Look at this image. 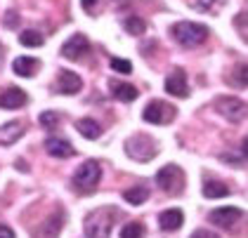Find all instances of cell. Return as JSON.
Segmentation results:
<instances>
[{
  "mask_svg": "<svg viewBox=\"0 0 248 238\" xmlns=\"http://www.w3.org/2000/svg\"><path fill=\"white\" fill-rule=\"evenodd\" d=\"M118 220V210L107 205V208H97L85 217V238H109Z\"/></svg>",
  "mask_w": 248,
  "mask_h": 238,
  "instance_id": "obj_1",
  "label": "cell"
},
{
  "mask_svg": "<svg viewBox=\"0 0 248 238\" xmlns=\"http://www.w3.org/2000/svg\"><path fill=\"white\" fill-rule=\"evenodd\" d=\"M172 38L182 47H199L208 38V26L196 24V21H177L172 26Z\"/></svg>",
  "mask_w": 248,
  "mask_h": 238,
  "instance_id": "obj_2",
  "label": "cell"
},
{
  "mask_svg": "<svg viewBox=\"0 0 248 238\" xmlns=\"http://www.w3.org/2000/svg\"><path fill=\"white\" fill-rule=\"evenodd\" d=\"M99 179H102V167H99V163H97V161H85V163L74 172L71 184H74V191L88 196V193H93L97 189Z\"/></svg>",
  "mask_w": 248,
  "mask_h": 238,
  "instance_id": "obj_3",
  "label": "cell"
},
{
  "mask_svg": "<svg viewBox=\"0 0 248 238\" xmlns=\"http://www.w3.org/2000/svg\"><path fill=\"white\" fill-rule=\"evenodd\" d=\"M185 182L187 179H185V172L180 165H163L156 172V184L170 196H180L185 191Z\"/></svg>",
  "mask_w": 248,
  "mask_h": 238,
  "instance_id": "obj_4",
  "label": "cell"
},
{
  "mask_svg": "<svg viewBox=\"0 0 248 238\" xmlns=\"http://www.w3.org/2000/svg\"><path fill=\"white\" fill-rule=\"evenodd\" d=\"M156 142H154L149 134H133L128 142H125V153L133 158V161H140V163H147L156 156Z\"/></svg>",
  "mask_w": 248,
  "mask_h": 238,
  "instance_id": "obj_5",
  "label": "cell"
},
{
  "mask_svg": "<svg viewBox=\"0 0 248 238\" xmlns=\"http://www.w3.org/2000/svg\"><path fill=\"white\" fill-rule=\"evenodd\" d=\"M215 109L220 116H225L229 123H241L246 118V102H241L236 97H220L215 102Z\"/></svg>",
  "mask_w": 248,
  "mask_h": 238,
  "instance_id": "obj_6",
  "label": "cell"
},
{
  "mask_svg": "<svg viewBox=\"0 0 248 238\" xmlns=\"http://www.w3.org/2000/svg\"><path fill=\"white\" fill-rule=\"evenodd\" d=\"M142 116H144V120L152 123V125H166V123H170L172 118H175V109H172L168 102L156 99V102H149V104H147V109H144Z\"/></svg>",
  "mask_w": 248,
  "mask_h": 238,
  "instance_id": "obj_7",
  "label": "cell"
},
{
  "mask_svg": "<svg viewBox=\"0 0 248 238\" xmlns=\"http://www.w3.org/2000/svg\"><path fill=\"white\" fill-rule=\"evenodd\" d=\"M88 50H90V40L83 36V33H76V36H71L64 45H62V57L76 61V59H80Z\"/></svg>",
  "mask_w": 248,
  "mask_h": 238,
  "instance_id": "obj_8",
  "label": "cell"
},
{
  "mask_svg": "<svg viewBox=\"0 0 248 238\" xmlns=\"http://www.w3.org/2000/svg\"><path fill=\"white\" fill-rule=\"evenodd\" d=\"M64 229V212H52L47 220L33 231V238H57Z\"/></svg>",
  "mask_w": 248,
  "mask_h": 238,
  "instance_id": "obj_9",
  "label": "cell"
},
{
  "mask_svg": "<svg viewBox=\"0 0 248 238\" xmlns=\"http://www.w3.org/2000/svg\"><path fill=\"white\" fill-rule=\"evenodd\" d=\"M166 92L172 94V97H189V83H187V74L182 69H175L168 78H166Z\"/></svg>",
  "mask_w": 248,
  "mask_h": 238,
  "instance_id": "obj_10",
  "label": "cell"
},
{
  "mask_svg": "<svg viewBox=\"0 0 248 238\" xmlns=\"http://www.w3.org/2000/svg\"><path fill=\"white\" fill-rule=\"evenodd\" d=\"M241 215H244V212H241L239 208H232V205H229V208H217V210L210 212V222H213L215 226L229 229L236 220H241Z\"/></svg>",
  "mask_w": 248,
  "mask_h": 238,
  "instance_id": "obj_11",
  "label": "cell"
},
{
  "mask_svg": "<svg viewBox=\"0 0 248 238\" xmlns=\"http://www.w3.org/2000/svg\"><path fill=\"white\" fill-rule=\"evenodd\" d=\"M80 88H83V80H80V75L74 74V71H59L57 75V92H62V94H76V92H80Z\"/></svg>",
  "mask_w": 248,
  "mask_h": 238,
  "instance_id": "obj_12",
  "label": "cell"
},
{
  "mask_svg": "<svg viewBox=\"0 0 248 238\" xmlns=\"http://www.w3.org/2000/svg\"><path fill=\"white\" fill-rule=\"evenodd\" d=\"M45 151L55 158H71L76 153V149L71 147V142L62 139V137H47L45 139Z\"/></svg>",
  "mask_w": 248,
  "mask_h": 238,
  "instance_id": "obj_13",
  "label": "cell"
},
{
  "mask_svg": "<svg viewBox=\"0 0 248 238\" xmlns=\"http://www.w3.org/2000/svg\"><path fill=\"white\" fill-rule=\"evenodd\" d=\"M26 102H29V97L19 88H7L0 92V109H21Z\"/></svg>",
  "mask_w": 248,
  "mask_h": 238,
  "instance_id": "obj_14",
  "label": "cell"
},
{
  "mask_svg": "<svg viewBox=\"0 0 248 238\" xmlns=\"http://www.w3.org/2000/svg\"><path fill=\"white\" fill-rule=\"evenodd\" d=\"M38 69H40V61L36 57H17L12 61V71L17 75H21V78H33Z\"/></svg>",
  "mask_w": 248,
  "mask_h": 238,
  "instance_id": "obj_15",
  "label": "cell"
},
{
  "mask_svg": "<svg viewBox=\"0 0 248 238\" xmlns=\"http://www.w3.org/2000/svg\"><path fill=\"white\" fill-rule=\"evenodd\" d=\"M182 222H185V215H182V210H177V208L163 210V212L158 215V224H161L163 231H177V229L182 226Z\"/></svg>",
  "mask_w": 248,
  "mask_h": 238,
  "instance_id": "obj_16",
  "label": "cell"
},
{
  "mask_svg": "<svg viewBox=\"0 0 248 238\" xmlns=\"http://www.w3.org/2000/svg\"><path fill=\"white\" fill-rule=\"evenodd\" d=\"M21 134H24V125L17 123V120H12V123L0 128V144H15Z\"/></svg>",
  "mask_w": 248,
  "mask_h": 238,
  "instance_id": "obj_17",
  "label": "cell"
},
{
  "mask_svg": "<svg viewBox=\"0 0 248 238\" xmlns=\"http://www.w3.org/2000/svg\"><path fill=\"white\" fill-rule=\"evenodd\" d=\"M76 130H78V134L85 137V139H97L102 134V128H99V123H97L95 118H80L76 123Z\"/></svg>",
  "mask_w": 248,
  "mask_h": 238,
  "instance_id": "obj_18",
  "label": "cell"
},
{
  "mask_svg": "<svg viewBox=\"0 0 248 238\" xmlns=\"http://www.w3.org/2000/svg\"><path fill=\"white\" fill-rule=\"evenodd\" d=\"M111 90H114V97L121 99V102H135L137 99V88L128 85V83H111Z\"/></svg>",
  "mask_w": 248,
  "mask_h": 238,
  "instance_id": "obj_19",
  "label": "cell"
},
{
  "mask_svg": "<svg viewBox=\"0 0 248 238\" xmlns=\"http://www.w3.org/2000/svg\"><path fill=\"white\" fill-rule=\"evenodd\" d=\"M123 198L130 203V205H142V203H147V198H149V189H147V186H133V189H125Z\"/></svg>",
  "mask_w": 248,
  "mask_h": 238,
  "instance_id": "obj_20",
  "label": "cell"
},
{
  "mask_svg": "<svg viewBox=\"0 0 248 238\" xmlns=\"http://www.w3.org/2000/svg\"><path fill=\"white\" fill-rule=\"evenodd\" d=\"M203 196L206 198H225V196H229V186L222 182H206L203 184Z\"/></svg>",
  "mask_w": 248,
  "mask_h": 238,
  "instance_id": "obj_21",
  "label": "cell"
},
{
  "mask_svg": "<svg viewBox=\"0 0 248 238\" xmlns=\"http://www.w3.org/2000/svg\"><path fill=\"white\" fill-rule=\"evenodd\" d=\"M19 43L26 45V47H40L43 45V33H38V31H21Z\"/></svg>",
  "mask_w": 248,
  "mask_h": 238,
  "instance_id": "obj_22",
  "label": "cell"
},
{
  "mask_svg": "<svg viewBox=\"0 0 248 238\" xmlns=\"http://www.w3.org/2000/svg\"><path fill=\"white\" fill-rule=\"evenodd\" d=\"M142 236H144V226L140 222H128L121 229V238H142Z\"/></svg>",
  "mask_w": 248,
  "mask_h": 238,
  "instance_id": "obj_23",
  "label": "cell"
},
{
  "mask_svg": "<svg viewBox=\"0 0 248 238\" xmlns=\"http://www.w3.org/2000/svg\"><path fill=\"white\" fill-rule=\"evenodd\" d=\"M125 31L133 33V36H142L147 31V24H144V19L140 17H128L125 19Z\"/></svg>",
  "mask_w": 248,
  "mask_h": 238,
  "instance_id": "obj_24",
  "label": "cell"
},
{
  "mask_svg": "<svg viewBox=\"0 0 248 238\" xmlns=\"http://www.w3.org/2000/svg\"><path fill=\"white\" fill-rule=\"evenodd\" d=\"M38 123L45 130H55L59 125V113H55V111H43L40 118H38Z\"/></svg>",
  "mask_w": 248,
  "mask_h": 238,
  "instance_id": "obj_25",
  "label": "cell"
},
{
  "mask_svg": "<svg viewBox=\"0 0 248 238\" xmlns=\"http://www.w3.org/2000/svg\"><path fill=\"white\" fill-rule=\"evenodd\" d=\"M111 69H114V71H118V74H123V75L133 74V64H130L128 59H118V57H114V59H111Z\"/></svg>",
  "mask_w": 248,
  "mask_h": 238,
  "instance_id": "obj_26",
  "label": "cell"
},
{
  "mask_svg": "<svg viewBox=\"0 0 248 238\" xmlns=\"http://www.w3.org/2000/svg\"><path fill=\"white\" fill-rule=\"evenodd\" d=\"M222 161L225 163H234L236 167H244L246 165V151H241V153H222Z\"/></svg>",
  "mask_w": 248,
  "mask_h": 238,
  "instance_id": "obj_27",
  "label": "cell"
},
{
  "mask_svg": "<svg viewBox=\"0 0 248 238\" xmlns=\"http://www.w3.org/2000/svg\"><path fill=\"white\" fill-rule=\"evenodd\" d=\"M236 88H241V90L246 88V66L244 64L236 66Z\"/></svg>",
  "mask_w": 248,
  "mask_h": 238,
  "instance_id": "obj_28",
  "label": "cell"
},
{
  "mask_svg": "<svg viewBox=\"0 0 248 238\" xmlns=\"http://www.w3.org/2000/svg\"><path fill=\"white\" fill-rule=\"evenodd\" d=\"M236 26H239V36L246 38V12H239L236 15V21H234Z\"/></svg>",
  "mask_w": 248,
  "mask_h": 238,
  "instance_id": "obj_29",
  "label": "cell"
},
{
  "mask_svg": "<svg viewBox=\"0 0 248 238\" xmlns=\"http://www.w3.org/2000/svg\"><path fill=\"white\" fill-rule=\"evenodd\" d=\"M2 24H5L7 29H15V26L19 24V17H17V12H7V15L2 17Z\"/></svg>",
  "mask_w": 248,
  "mask_h": 238,
  "instance_id": "obj_30",
  "label": "cell"
},
{
  "mask_svg": "<svg viewBox=\"0 0 248 238\" xmlns=\"http://www.w3.org/2000/svg\"><path fill=\"white\" fill-rule=\"evenodd\" d=\"M191 238H220L217 234H213V231H208V229H199V231H194L191 234Z\"/></svg>",
  "mask_w": 248,
  "mask_h": 238,
  "instance_id": "obj_31",
  "label": "cell"
},
{
  "mask_svg": "<svg viewBox=\"0 0 248 238\" xmlns=\"http://www.w3.org/2000/svg\"><path fill=\"white\" fill-rule=\"evenodd\" d=\"M0 238H15V231L5 224H0Z\"/></svg>",
  "mask_w": 248,
  "mask_h": 238,
  "instance_id": "obj_32",
  "label": "cell"
},
{
  "mask_svg": "<svg viewBox=\"0 0 248 238\" xmlns=\"http://www.w3.org/2000/svg\"><path fill=\"white\" fill-rule=\"evenodd\" d=\"M95 2H97V0H80V5H83V10H85V12H93Z\"/></svg>",
  "mask_w": 248,
  "mask_h": 238,
  "instance_id": "obj_33",
  "label": "cell"
},
{
  "mask_svg": "<svg viewBox=\"0 0 248 238\" xmlns=\"http://www.w3.org/2000/svg\"><path fill=\"white\" fill-rule=\"evenodd\" d=\"M17 170L19 172H29V165L24 163V161H17Z\"/></svg>",
  "mask_w": 248,
  "mask_h": 238,
  "instance_id": "obj_34",
  "label": "cell"
},
{
  "mask_svg": "<svg viewBox=\"0 0 248 238\" xmlns=\"http://www.w3.org/2000/svg\"><path fill=\"white\" fill-rule=\"evenodd\" d=\"M0 59H2V47H0Z\"/></svg>",
  "mask_w": 248,
  "mask_h": 238,
  "instance_id": "obj_35",
  "label": "cell"
}]
</instances>
